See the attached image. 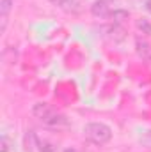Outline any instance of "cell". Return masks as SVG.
Wrapping results in <instances>:
<instances>
[{
  "label": "cell",
  "instance_id": "6da1fadb",
  "mask_svg": "<svg viewBox=\"0 0 151 152\" xmlns=\"http://www.w3.org/2000/svg\"><path fill=\"white\" fill-rule=\"evenodd\" d=\"M32 115L39 122H43V126L52 127V129H62V127L70 126V118L64 113H59L48 103H36L32 108Z\"/></svg>",
  "mask_w": 151,
  "mask_h": 152
},
{
  "label": "cell",
  "instance_id": "7a4b0ae2",
  "mask_svg": "<svg viewBox=\"0 0 151 152\" xmlns=\"http://www.w3.org/2000/svg\"><path fill=\"white\" fill-rule=\"evenodd\" d=\"M84 136L94 145H105L112 140V129L103 122H89L84 127Z\"/></svg>",
  "mask_w": 151,
  "mask_h": 152
},
{
  "label": "cell",
  "instance_id": "3957f363",
  "mask_svg": "<svg viewBox=\"0 0 151 152\" xmlns=\"http://www.w3.org/2000/svg\"><path fill=\"white\" fill-rule=\"evenodd\" d=\"M91 14L96 16V18H100V20H103V18H110L112 9H110V5H109L107 0H96L91 5Z\"/></svg>",
  "mask_w": 151,
  "mask_h": 152
},
{
  "label": "cell",
  "instance_id": "277c9868",
  "mask_svg": "<svg viewBox=\"0 0 151 152\" xmlns=\"http://www.w3.org/2000/svg\"><path fill=\"white\" fill-rule=\"evenodd\" d=\"M135 51H137V55H139L144 62L151 64V44L148 41H144L142 37L135 39Z\"/></svg>",
  "mask_w": 151,
  "mask_h": 152
},
{
  "label": "cell",
  "instance_id": "5b68a950",
  "mask_svg": "<svg viewBox=\"0 0 151 152\" xmlns=\"http://www.w3.org/2000/svg\"><path fill=\"white\" fill-rule=\"evenodd\" d=\"M105 32H107V37L114 41V42H121V41L126 39V30H124L123 25H114L112 23L110 27L105 28Z\"/></svg>",
  "mask_w": 151,
  "mask_h": 152
},
{
  "label": "cell",
  "instance_id": "8992f818",
  "mask_svg": "<svg viewBox=\"0 0 151 152\" xmlns=\"http://www.w3.org/2000/svg\"><path fill=\"white\" fill-rule=\"evenodd\" d=\"M62 11L71 12V14H78L82 11V0H53Z\"/></svg>",
  "mask_w": 151,
  "mask_h": 152
},
{
  "label": "cell",
  "instance_id": "52a82bcc",
  "mask_svg": "<svg viewBox=\"0 0 151 152\" xmlns=\"http://www.w3.org/2000/svg\"><path fill=\"white\" fill-rule=\"evenodd\" d=\"M13 4H14V0H2V2H0V20H2L0 30H2V32H5L7 18H9V12H11V9H13Z\"/></svg>",
  "mask_w": 151,
  "mask_h": 152
},
{
  "label": "cell",
  "instance_id": "ba28073f",
  "mask_svg": "<svg viewBox=\"0 0 151 152\" xmlns=\"http://www.w3.org/2000/svg\"><path fill=\"white\" fill-rule=\"evenodd\" d=\"M110 20H112L114 25H123L124 21L130 20V12L124 11V9H115V11H112V14H110Z\"/></svg>",
  "mask_w": 151,
  "mask_h": 152
},
{
  "label": "cell",
  "instance_id": "9c48e42d",
  "mask_svg": "<svg viewBox=\"0 0 151 152\" xmlns=\"http://www.w3.org/2000/svg\"><path fill=\"white\" fill-rule=\"evenodd\" d=\"M137 28H139L142 34H148V36H151V23L146 20V18L137 20Z\"/></svg>",
  "mask_w": 151,
  "mask_h": 152
},
{
  "label": "cell",
  "instance_id": "30bf717a",
  "mask_svg": "<svg viewBox=\"0 0 151 152\" xmlns=\"http://www.w3.org/2000/svg\"><path fill=\"white\" fill-rule=\"evenodd\" d=\"M36 143H38V149L41 152H55L53 143H50V142H46V140H41V138H38V140H36Z\"/></svg>",
  "mask_w": 151,
  "mask_h": 152
},
{
  "label": "cell",
  "instance_id": "8fae6325",
  "mask_svg": "<svg viewBox=\"0 0 151 152\" xmlns=\"http://www.w3.org/2000/svg\"><path fill=\"white\" fill-rule=\"evenodd\" d=\"M141 143H142V147L151 149V129H150V131H146V133L141 136Z\"/></svg>",
  "mask_w": 151,
  "mask_h": 152
},
{
  "label": "cell",
  "instance_id": "7c38bea8",
  "mask_svg": "<svg viewBox=\"0 0 151 152\" xmlns=\"http://www.w3.org/2000/svg\"><path fill=\"white\" fill-rule=\"evenodd\" d=\"M9 151V138L5 134H2L0 138V152H7Z\"/></svg>",
  "mask_w": 151,
  "mask_h": 152
},
{
  "label": "cell",
  "instance_id": "4fadbf2b",
  "mask_svg": "<svg viewBox=\"0 0 151 152\" xmlns=\"http://www.w3.org/2000/svg\"><path fill=\"white\" fill-rule=\"evenodd\" d=\"M146 9H148V12L151 14V0H146Z\"/></svg>",
  "mask_w": 151,
  "mask_h": 152
},
{
  "label": "cell",
  "instance_id": "5bb4252c",
  "mask_svg": "<svg viewBox=\"0 0 151 152\" xmlns=\"http://www.w3.org/2000/svg\"><path fill=\"white\" fill-rule=\"evenodd\" d=\"M64 152H76V151H75V149H66Z\"/></svg>",
  "mask_w": 151,
  "mask_h": 152
}]
</instances>
